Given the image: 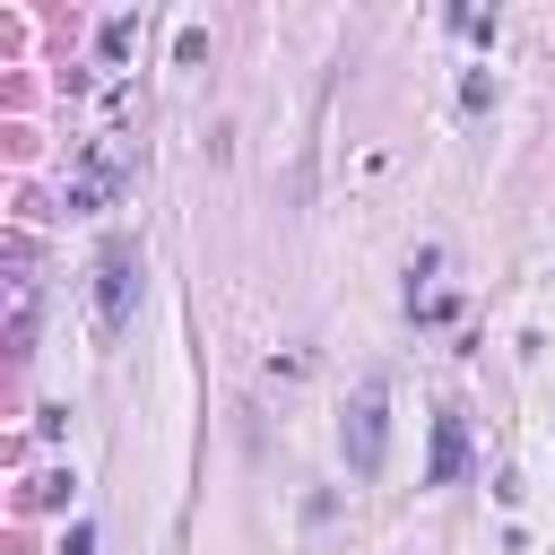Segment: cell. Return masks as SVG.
<instances>
[{"label":"cell","instance_id":"4","mask_svg":"<svg viewBox=\"0 0 555 555\" xmlns=\"http://www.w3.org/2000/svg\"><path fill=\"white\" fill-rule=\"evenodd\" d=\"M61 555H95V529H87V520H78V529H69V538H61Z\"/></svg>","mask_w":555,"mask_h":555},{"label":"cell","instance_id":"1","mask_svg":"<svg viewBox=\"0 0 555 555\" xmlns=\"http://www.w3.org/2000/svg\"><path fill=\"white\" fill-rule=\"evenodd\" d=\"M338 442H347V468H356V477H373V468H382V442H390V390H382V382H364V390H356V408H347Z\"/></svg>","mask_w":555,"mask_h":555},{"label":"cell","instance_id":"3","mask_svg":"<svg viewBox=\"0 0 555 555\" xmlns=\"http://www.w3.org/2000/svg\"><path fill=\"white\" fill-rule=\"evenodd\" d=\"M460 468H468V425L442 408L434 416V451H425V486H460Z\"/></svg>","mask_w":555,"mask_h":555},{"label":"cell","instance_id":"2","mask_svg":"<svg viewBox=\"0 0 555 555\" xmlns=\"http://www.w3.org/2000/svg\"><path fill=\"white\" fill-rule=\"evenodd\" d=\"M130 304H139V243H130V234H113V243H104V260H95V321H104V330H121V321H130Z\"/></svg>","mask_w":555,"mask_h":555}]
</instances>
